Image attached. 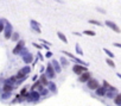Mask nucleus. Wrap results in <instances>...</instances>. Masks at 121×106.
Listing matches in <instances>:
<instances>
[{
    "instance_id": "f257e3e1",
    "label": "nucleus",
    "mask_w": 121,
    "mask_h": 106,
    "mask_svg": "<svg viewBox=\"0 0 121 106\" xmlns=\"http://www.w3.org/2000/svg\"><path fill=\"white\" fill-rule=\"evenodd\" d=\"M1 22L5 24V28H4V37H5L6 39H11V36H12V33H13V26H12V24H11L7 19H5V18H1Z\"/></svg>"
},
{
    "instance_id": "f03ea898",
    "label": "nucleus",
    "mask_w": 121,
    "mask_h": 106,
    "mask_svg": "<svg viewBox=\"0 0 121 106\" xmlns=\"http://www.w3.org/2000/svg\"><path fill=\"white\" fill-rule=\"evenodd\" d=\"M31 70H32V68H31L30 66H25V67H23L20 70H18L16 78H17V79H26V76L30 74Z\"/></svg>"
},
{
    "instance_id": "7ed1b4c3",
    "label": "nucleus",
    "mask_w": 121,
    "mask_h": 106,
    "mask_svg": "<svg viewBox=\"0 0 121 106\" xmlns=\"http://www.w3.org/2000/svg\"><path fill=\"white\" fill-rule=\"evenodd\" d=\"M73 72L76 74V75H81V74H83L84 72H88V67H86V66H82V65H74V67H73Z\"/></svg>"
},
{
    "instance_id": "20e7f679",
    "label": "nucleus",
    "mask_w": 121,
    "mask_h": 106,
    "mask_svg": "<svg viewBox=\"0 0 121 106\" xmlns=\"http://www.w3.org/2000/svg\"><path fill=\"white\" fill-rule=\"evenodd\" d=\"M44 74L46 75L48 79H55L56 78V72H55V69H53V67H52V65L50 62L46 65V70H45Z\"/></svg>"
},
{
    "instance_id": "39448f33",
    "label": "nucleus",
    "mask_w": 121,
    "mask_h": 106,
    "mask_svg": "<svg viewBox=\"0 0 121 106\" xmlns=\"http://www.w3.org/2000/svg\"><path fill=\"white\" fill-rule=\"evenodd\" d=\"M23 48H25V41H23V39H19V41L17 42V44H16L14 49L12 50L13 55H18L19 52L22 51V49H23Z\"/></svg>"
},
{
    "instance_id": "423d86ee",
    "label": "nucleus",
    "mask_w": 121,
    "mask_h": 106,
    "mask_svg": "<svg viewBox=\"0 0 121 106\" xmlns=\"http://www.w3.org/2000/svg\"><path fill=\"white\" fill-rule=\"evenodd\" d=\"M87 86H88V88L89 89H91V91H96L99 87H100V83H99V81L97 80H95V79H90V80H88V82H87Z\"/></svg>"
},
{
    "instance_id": "0eeeda50",
    "label": "nucleus",
    "mask_w": 121,
    "mask_h": 106,
    "mask_svg": "<svg viewBox=\"0 0 121 106\" xmlns=\"http://www.w3.org/2000/svg\"><path fill=\"white\" fill-rule=\"evenodd\" d=\"M30 28H31V30L32 31H35L36 33H40L42 32V29H40V24L39 23H37L36 20H30Z\"/></svg>"
},
{
    "instance_id": "6e6552de",
    "label": "nucleus",
    "mask_w": 121,
    "mask_h": 106,
    "mask_svg": "<svg viewBox=\"0 0 121 106\" xmlns=\"http://www.w3.org/2000/svg\"><path fill=\"white\" fill-rule=\"evenodd\" d=\"M29 97H30L31 102H37V101H39V99H40V94H39V92H37V91H30V92H29Z\"/></svg>"
},
{
    "instance_id": "1a4fd4ad",
    "label": "nucleus",
    "mask_w": 121,
    "mask_h": 106,
    "mask_svg": "<svg viewBox=\"0 0 121 106\" xmlns=\"http://www.w3.org/2000/svg\"><path fill=\"white\" fill-rule=\"evenodd\" d=\"M90 79H91V73H90V72H84L83 74H81V75L78 76V81L82 82V83L88 82V80H90Z\"/></svg>"
},
{
    "instance_id": "9d476101",
    "label": "nucleus",
    "mask_w": 121,
    "mask_h": 106,
    "mask_svg": "<svg viewBox=\"0 0 121 106\" xmlns=\"http://www.w3.org/2000/svg\"><path fill=\"white\" fill-rule=\"evenodd\" d=\"M104 24H106L109 29H112L114 32H116V33H120V32H121L120 28H119L115 23H113V22H110V20H106V22H104Z\"/></svg>"
},
{
    "instance_id": "9b49d317",
    "label": "nucleus",
    "mask_w": 121,
    "mask_h": 106,
    "mask_svg": "<svg viewBox=\"0 0 121 106\" xmlns=\"http://www.w3.org/2000/svg\"><path fill=\"white\" fill-rule=\"evenodd\" d=\"M22 59H23V61H24V63H25L26 66H29L30 63H32V62H33V60H35V57H33V55L31 54V52H30V51L27 52V54H26V55H24V56H23Z\"/></svg>"
},
{
    "instance_id": "f8f14e48",
    "label": "nucleus",
    "mask_w": 121,
    "mask_h": 106,
    "mask_svg": "<svg viewBox=\"0 0 121 106\" xmlns=\"http://www.w3.org/2000/svg\"><path fill=\"white\" fill-rule=\"evenodd\" d=\"M50 63L52 65V67H53V69H55L56 74H59L60 72H62V67H60V65H59V62H58V61H56V60H52Z\"/></svg>"
},
{
    "instance_id": "ddd939ff",
    "label": "nucleus",
    "mask_w": 121,
    "mask_h": 106,
    "mask_svg": "<svg viewBox=\"0 0 121 106\" xmlns=\"http://www.w3.org/2000/svg\"><path fill=\"white\" fill-rule=\"evenodd\" d=\"M38 81L40 82V85H42L43 87H48V85H49V79L46 78L45 74H42V75L38 78Z\"/></svg>"
},
{
    "instance_id": "4468645a",
    "label": "nucleus",
    "mask_w": 121,
    "mask_h": 106,
    "mask_svg": "<svg viewBox=\"0 0 121 106\" xmlns=\"http://www.w3.org/2000/svg\"><path fill=\"white\" fill-rule=\"evenodd\" d=\"M48 89H49L51 93H53V94H57V86H56V83H55L53 81H49Z\"/></svg>"
},
{
    "instance_id": "2eb2a0df",
    "label": "nucleus",
    "mask_w": 121,
    "mask_h": 106,
    "mask_svg": "<svg viewBox=\"0 0 121 106\" xmlns=\"http://www.w3.org/2000/svg\"><path fill=\"white\" fill-rule=\"evenodd\" d=\"M43 88H44V87L40 85V82H39L38 80H37V81H36V82H35L32 86H31V91H37V92H40Z\"/></svg>"
},
{
    "instance_id": "dca6fc26",
    "label": "nucleus",
    "mask_w": 121,
    "mask_h": 106,
    "mask_svg": "<svg viewBox=\"0 0 121 106\" xmlns=\"http://www.w3.org/2000/svg\"><path fill=\"white\" fill-rule=\"evenodd\" d=\"M16 81H17V78H16V75H14V76H11V78L4 80V83H7V85L14 87V86H16Z\"/></svg>"
},
{
    "instance_id": "f3484780",
    "label": "nucleus",
    "mask_w": 121,
    "mask_h": 106,
    "mask_svg": "<svg viewBox=\"0 0 121 106\" xmlns=\"http://www.w3.org/2000/svg\"><path fill=\"white\" fill-rule=\"evenodd\" d=\"M95 93H96V95H99V97H104L106 93H107V89H106L103 86H100V87L95 91Z\"/></svg>"
},
{
    "instance_id": "a211bd4d",
    "label": "nucleus",
    "mask_w": 121,
    "mask_h": 106,
    "mask_svg": "<svg viewBox=\"0 0 121 106\" xmlns=\"http://www.w3.org/2000/svg\"><path fill=\"white\" fill-rule=\"evenodd\" d=\"M13 86H10V85H7V83H4L3 85V88H1V92H5V93H12V91H13Z\"/></svg>"
},
{
    "instance_id": "6ab92c4d",
    "label": "nucleus",
    "mask_w": 121,
    "mask_h": 106,
    "mask_svg": "<svg viewBox=\"0 0 121 106\" xmlns=\"http://www.w3.org/2000/svg\"><path fill=\"white\" fill-rule=\"evenodd\" d=\"M69 63H70V60H68V59H65V57H60V60H59V65H60V67H62V68L68 67Z\"/></svg>"
},
{
    "instance_id": "aec40b11",
    "label": "nucleus",
    "mask_w": 121,
    "mask_h": 106,
    "mask_svg": "<svg viewBox=\"0 0 121 106\" xmlns=\"http://www.w3.org/2000/svg\"><path fill=\"white\" fill-rule=\"evenodd\" d=\"M57 36H58V38L62 41L63 43H65V44L68 43V38H67V36H65L63 32H59V31H58V32H57Z\"/></svg>"
},
{
    "instance_id": "412c9836",
    "label": "nucleus",
    "mask_w": 121,
    "mask_h": 106,
    "mask_svg": "<svg viewBox=\"0 0 121 106\" xmlns=\"http://www.w3.org/2000/svg\"><path fill=\"white\" fill-rule=\"evenodd\" d=\"M75 52H76L77 55H80V56L83 55V50H82V48H81V45H80L78 43L75 44Z\"/></svg>"
},
{
    "instance_id": "4be33fe9",
    "label": "nucleus",
    "mask_w": 121,
    "mask_h": 106,
    "mask_svg": "<svg viewBox=\"0 0 121 106\" xmlns=\"http://www.w3.org/2000/svg\"><path fill=\"white\" fill-rule=\"evenodd\" d=\"M114 104L117 106H121V93H117L114 98Z\"/></svg>"
},
{
    "instance_id": "5701e85b",
    "label": "nucleus",
    "mask_w": 121,
    "mask_h": 106,
    "mask_svg": "<svg viewBox=\"0 0 121 106\" xmlns=\"http://www.w3.org/2000/svg\"><path fill=\"white\" fill-rule=\"evenodd\" d=\"M116 94H117V93H116V91H107V93H106V97H108L109 99H114Z\"/></svg>"
},
{
    "instance_id": "b1692460",
    "label": "nucleus",
    "mask_w": 121,
    "mask_h": 106,
    "mask_svg": "<svg viewBox=\"0 0 121 106\" xmlns=\"http://www.w3.org/2000/svg\"><path fill=\"white\" fill-rule=\"evenodd\" d=\"M11 39H12L13 42H18V41L20 39L19 33H18V32H13V33H12V36H11Z\"/></svg>"
},
{
    "instance_id": "393cba45",
    "label": "nucleus",
    "mask_w": 121,
    "mask_h": 106,
    "mask_svg": "<svg viewBox=\"0 0 121 106\" xmlns=\"http://www.w3.org/2000/svg\"><path fill=\"white\" fill-rule=\"evenodd\" d=\"M88 23L89 24H93V25H96V26H102V23L99 22V20H95V19H89Z\"/></svg>"
},
{
    "instance_id": "a878e982",
    "label": "nucleus",
    "mask_w": 121,
    "mask_h": 106,
    "mask_svg": "<svg viewBox=\"0 0 121 106\" xmlns=\"http://www.w3.org/2000/svg\"><path fill=\"white\" fill-rule=\"evenodd\" d=\"M83 35H87V36H91V37H94V36H96V32L93 31V30H84V31H83Z\"/></svg>"
},
{
    "instance_id": "bb28decb",
    "label": "nucleus",
    "mask_w": 121,
    "mask_h": 106,
    "mask_svg": "<svg viewBox=\"0 0 121 106\" xmlns=\"http://www.w3.org/2000/svg\"><path fill=\"white\" fill-rule=\"evenodd\" d=\"M103 51H104V52H106V54H107V56H108L109 59H112V60L114 59V54H113V52H112L110 50H108L107 48H103Z\"/></svg>"
},
{
    "instance_id": "cd10ccee",
    "label": "nucleus",
    "mask_w": 121,
    "mask_h": 106,
    "mask_svg": "<svg viewBox=\"0 0 121 106\" xmlns=\"http://www.w3.org/2000/svg\"><path fill=\"white\" fill-rule=\"evenodd\" d=\"M106 63H107L109 67H112V68H115V63H114V61H113L112 59L107 57V59H106Z\"/></svg>"
},
{
    "instance_id": "c85d7f7f",
    "label": "nucleus",
    "mask_w": 121,
    "mask_h": 106,
    "mask_svg": "<svg viewBox=\"0 0 121 106\" xmlns=\"http://www.w3.org/2000/svg\"><path fill=\"white\" fill-rule=\"evenodd\" d=\"M39 94H40V97H46V95L49 94V89H48V88H43V89L39 92Z\"/></svg>"
},
{
    "instance_id": "c756f323",
    "label": "nucleus",
    "mask_w": 121,
    "mask_h": 106,
    "mask_svg": "<svg viewBox=\"0 0 121 106\" xmlns=\"http://www.w3.org/2000/svg\"><path fill=\"white\" fill-rule=\"evenodd\" d=\"M10 97H11V93H5V92H1V99H3V100L10 99Z\"/></svg>"
},
{
    "instance_id": "7c9ffc66",
    "label": "nucleus",
    "mask_w": 121,
    "mask_h": 106,
    "mask_svg": "<svg viewBox=\"0 0 121 106\" xmlns=\"http://www.w3.org/2000/svg\"><path fill=\"white\" fill-rule=\"evenodd\" d=\"M27 52H29V49H27V48L25 46V48H23V49H22V51L19 52V54H18V55H20V56L23 57L24 55H26V54H27Z\"/></svg>"
},
{
    "instance_id": "2f4dec72",
    "label": "nucleus",
    "mask_w": 121,
    "mask_h": 106,
    "mask_svg": "<svg viewBox=\"0 0 121 106\" xmlns=\"http://www.w3.org/2000/svg\"><path fill=\"white\" fill-rule=\"evenodd\" d=\"M39 42L42 43V45H46V46H51V43L45 41V39H39Z\"/></svg>"
},
{
    "instance_id": "473e14b6",
    "label": "nucleus",
    "mask_w": 121,
    "mask_h": 106,
    "mask_svg": "<svg viewBox=\"0 0 121 106\" xmlns=\"http://www.w3.org/2000/svg\"><path fill=\"white\" fill-rule=\"evenodd\" d=\"M27 93H29V92H27V87H24V88L20 91V95H22V97H25Z\"/></svg>"
},
{
    "instance_id": "72a5a7b5",
    "label": "nucleus",
    "mask_w": 121,
    "mask_h": 106,
    "mask_svg": "<svg viewBox=\"0 0 121 106\" xmlns=\"http://www.w3.org/2000/svg\"><path fill=\"white\" fill-rule=\"evenodd\" d=\"M52 57V52L49 50V51H46L45 52V59H51Z\"/></svg>"
},
{
    "instance_id": "f704fd0d",
    "label": "nucleus",
    "mask_w": 121,
    "mask_h": 106,
    "mask_svg": "<svg viewBox=\"0 0 121 106\" xmlns=\"http://www.w3.org/2000/svg\"><path fill=\"white\" fill-rule=\"evenodd\" d=\"M32 45H33L35 48H37V49H43V45H42V44H38V43H36V42H33Z\"/></svg>"
},
{
    "instance_id": "c9c22d12",
    "label": "nucleus",
    "mask_w": 121,
    "mask_h": 106,
    "mask_svg": "<svg viewBox=\"0 0 121 106\" xmlns=\"http://www.w3.org/2000/svg\"><path fill=\"white\" fill-rule=\"evenodd\" d=\"M37 59H38L39 61H44V56H43V55L40 54V52H39V51L37 52Z\"/></svg>"
},
{
    "instance_id": "e433bc0d",
    "label": "nucleus",
    "mask_w": 121,
    "mask_h": 106,
    "mask_svg": "<svg viewBox=\"0 0 121 106\" xmlns=\"http://www.w3.org/2000/svg\"><path fill=\"white\" fill-rule=\"evenodd\" d=\"M4 28H5V24L1 22V18H0V32H4Z\"/></svg>"
},
{
    "instance_id": "4c0bfd02",
    "label": "nucleus",
    "mask_w": 121,
    "mask_h": 106,
    "mask_svg": "<svg viewBox=\"0 0 121 106\" xmlns=\"http://www.w3.org/2000/svg\"><path fill=\"white\" fill-rule=\"evenodd\" d=\"M96 10H97V11H99V12H101V13H103V14H104V13H106V10H103V9H101V7H97V9H96Z\"/></svg>"
},
{
    "instance_id": "58836bf2",
    "label": "nucleus",
    "mask_w": 121,
    "mask_h": 106,
    "mask_svg": "<svg viewBox=\"0 0 121 106\" xmlns=\"http://www.w3.org/2000/svg\"><path fill=\"white\" fill-rule=\"evenodd\" d=\"M113 45L116 48H121V43H113Z\"/></svg>"
},
{
    "instance_id": "ea45409f",
    "label": "nucleus",
    "mask_w": 121,
    "mask_h": 106,
    "mask_svg": "<svg viewBox=\"0 0 121 106\" xmlns=\"http://www.w3.org/2000/svg\"><path fill=\"white\" fill-rule=\"evenodd\" d=\"M32 80H33V81L36 82V81L38 80V76H37V75H33V78H32Z\"/></svg>"
},
{
    "instance_id": "a19ab883",
    "label": "nucleus",
    "mask_w": 121,
    "mask_h": 106,
    "mask_svg": "<svg viewBox=\"0 0 121 106\" xmlns=\"http://www.w3.org/2000/svg\"><path fill=\"white\" fill-rule=\"evenodd\" d=\"M74 35H76V36H82V33H80V32H73Z\"/></svg>"
},
{
    "instance_id": "79ce46f5",
    "label": "nucleus",
    "mask_w": 121,
    "mask_h": 106,
    "mask_svg": "<svg viewBox=\"0 0 121 106\" xmlns=\"http://www.w3.org/2000/svg\"><path fill=\"white\" fill-rule=\"evenodd\" d=\"M40 72H42V73H43V72H45V68H44L43 66H40Z\"/></svg>"
},
{
    "instance_id": "37998d69",
    "label": "nucleus",
    "mask_w": 121,
    "mask_h": 106,
    "mask_svg": "<svg viewBox=\"0 0 121 106\" xmlns=\"http://www.w3.org/2000/svg\"><path fill=\"white\" fill-rule=\"evenodd\" d=\"M116 75H117V78H120V79H121V74H120V73H117Z\"/></svg>"
},
{
    "instance_id": "c03bdc74",
    "label": "nucleus",
    "mask_w": 121,
    "mask_h": 106,
    "mask_svg": "<svg viewBox=\"0 0 121 106\" xmlns=\"http://www.w3.org/2000/svg\"><path fill=\"white\" fill-rule=\"evenodd\" d=\"M57 1H58V0H57Z\"/></svg>"
}]
</instances>
